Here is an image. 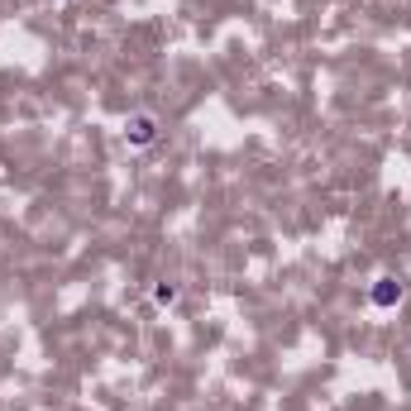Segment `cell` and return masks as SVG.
Wrapping results in <instances>:
<instances>
[{"instance_id": "cell-2", "label": "cell", "mask_w": 411, "mask_h": 411, "mask_svg": "<svg viewBox=\"0 0 411 411\" xmlns=\"http://www.w3.org/2000/svg\"><path fill=\"white\" fill-rule=\"evenodd\" d=\"M378 282H383V287L373 292V302H378V307H392V302H402V282H392V278H378Z\"/></svg>"}, {"instance_id": "cell-1", "label": "cell", "mask_w": 411, "mask_h": 411, "mask_svg": "<svg viewBox=\"0 0 411 411\" xmlns=\"http://www.w3.org/2000/svg\"><path fill=\"white\" fill-rule=\"evenodd\" d=\"M153 134H158V120L153 115H134L129 124H124V139L139 148V144H153Z\"/></svg>"}]
</instances>
